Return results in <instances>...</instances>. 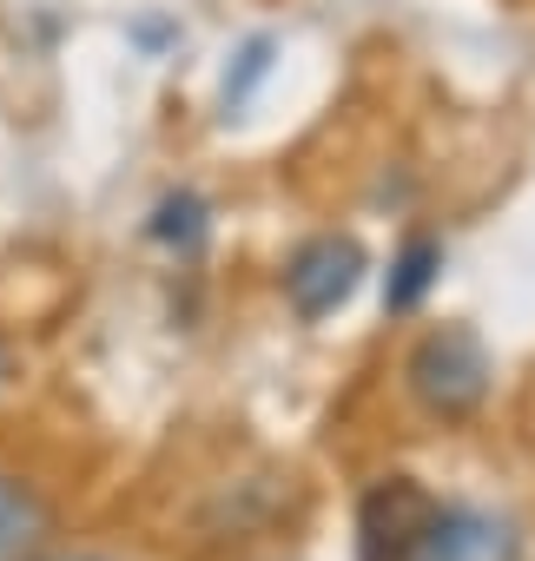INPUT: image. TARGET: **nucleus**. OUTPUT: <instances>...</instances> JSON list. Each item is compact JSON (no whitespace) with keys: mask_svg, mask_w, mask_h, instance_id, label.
Returning <instances> with one entry per match:
<instances>
[{"mask_svg":"<svg viewBox=\"0 0 535 561\" xmlns=\"http://www.w3.org/2000/svg\"><path fill=\"white\" fill-rule=\"evenodd\" d=\"M264 73H272V41L258 34V41L238 54V80H225V106H244V100H251V87H258Z\"/></svg>","mask_w":535,"mask_h":561,"instance_id":"nucleus-8","label":"nucleus"},{"mask_svg":"<svg viewBox=\"0 0 535 561\" xmlns=\"http://www.w3.org/2000/svg\"><path fill=\"white\" fill-rule=\"evenodd\" d=\"M357 277H364V244L325 231V238H311V244L292 251V264H285V298H292L298 318H331L357 291Z\"/></svg>","mask_w":535,"mask_h":561,"instance_id":"nucleus-2","label":"nucleus"},{"mask_svg":"<svg viewBox=\"0 0 535 561\" xmlns=\"http://www.w3.org/2000/svg\"><path fill=\"white\" fill-rule=\"evenodd\" d=\"M436 271H443V244H430V238H410V244H403V257L390 264L384 305H390V311H417V305L430 298V285H436Z\"/></svg>","mask_w":535,"mask_h":561,"instance_id":"nucleus-6","label":"nucleus"},{"mask_svg":"<svg viewBox=\"0 0 535 561\" xmlns=\"http://www.w3.org/2000/svg\"><path fill=\"white\" fill-rule=\"evenodd\" d=\"M54 535V508L21 476H0V561H34Z\"/></svg>","mask_w":535,"mask_h":561,"instance_id":"nucleus-5","label":"nucleus"},{"mask_svg":"<svg viewBox=\"0 0 535 561\" xmlns=\"http://www.w3.org/2000/svg\"><path fill=\"white\" fill-rule=\"evenodd\" d=\"M430 515H436V502L410 476H384L364 495V508H357V548H364V561H417V541H423Z\"/></svg>","mask_w":535,"mask_h":561,"instance_id":"nucleus-3","label":"nucleus"},{"mask_svg":"<svg viewBox=\"0 0 535 561\" xmlns=\"http://www.w3.org/2000/svg\"><path fill=\"white\" fill-rule=\"evenodd\" d=\"M410 390L430 416H469L489 397V351L469 324H443L410 351Z\"/></svg>","mask_w":535,"mask_h":561,"instance_id":"nucleus-1","label":"nucleus"},{"mask_svg":"<svg viewBox=\"0 0 535 561\" xmlns=\"http://www.w3.org/2000/svg\"><path fill=\"white\" fill-rule=\"evenodd\" d=\"M80 561H87V554H80Z\"/></svg>","mask_w":535,"mask_h":561,"instance_id":"nucleus-10","label":"nucleus"},{"mask_svg":"<svg viewBox=\"0 0 535 561\" xmlns=\"http://www.w3.org/2000/svg\"><path fill=\"white\" fill-rule=\"evenodd\" d=\"M8 364H14V357H8V344H0V383H8Z\"/></svg>","mask_w":535,"mask_h":561,"instance_id":"nucleus-9","label":"nucleus"},{"mask_svg":"<svg viewBox=\"0 0 535 561\" xmlns=\"http://www.w3.org/2000/svg\"><path fill=\"white\" fill-rule=\"evenodd\" d=\"M417 561H515V535L482 508H436L417 541Z\"/></svg>","mask_w":535,"mask_h":561,"instance_id":"nucleus-4","label":"nucleus"},{"mask_svg":"<svg viewBox=\"0 0 535 561\" xmlns=\"http://www.w3.org/2000/svg\"><path fill=\"white\" fill-rule=\"evenodd\" d=\"M152 238L172 244V251H198V244H205V198H198V192H172V198H159V211H152Z\"/></svg>","mask_w":535,"mask_h":561,"instance_id":"nucleus-7","label":"nucleus"}]
</instances>
